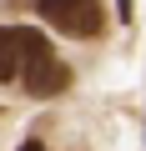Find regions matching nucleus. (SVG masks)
<instances>
[{
	"mask_svg": "<svg viewBox=\"0 0 146 151\" xmlns=\"http://www.w3.org/2000/svg\"><path fill=\"white\" fill-rule=\"evenodd\" d=\"M116 15H121V20H131V15H136V10H131V0H116Z\"/></svg>",
	"mask_w": 146,
	"mask_h": 151,
	"instance_id": "obj_4",
	"label": "nucleus"
},
{
	"mask_svg": "<svg viewBox=\"0 0 146 151\" xmlns=\"http://www.w3.org/2000/svg\"><path fill=\"white\" fill-rule=\"evenodd\" d=\"M35 10H40V20H50L60 35H76V40L101 35V25H106L101 0H35Z\"/></svg>",
	"mask_w": 146,
	"mask_h": 151,
	"instance_id": "obj_2",
	"label": "nucleus"
},
{
	"mask_svg": "<svg viewBox=\"0 0 146 151\" xmlns=\"http://www.w3.org/2000/svg\"><path fill=\"white\" fill-rule=\"evenodd\" d=\"M20 151H45V146H40V141H25V146H20Z\"/></svg>",
	"mask_w": 146,
	"mask_h": 151,
	"instance_id": "obj_5",
	"label": "nucleus"
},
{
	"mask_svg": "<svg viewBox=\"0 0 146 151\" xmlns=\"http://www.w3.org/2000/svg\"><path fill=\"white\" fill-rule=\"evenodd\" d=\"M20 76V25H0V86Z\"/></svg>",
	"mask_w": 146,
	"mask_h": 151,
	"instance_id": "obj_3",
	"label": "nucleus"
},
{
	"mask_svg": "<svg viewBox=\"0 0 146 151\" xmlns=\"http://www.w3.org/2000/svg\"><path fill=\"white\" fill-rule=\"evenodd\" d=\"M20 81L30 96H60L70 86V70L50 55L40 30H20Z\"/></svg>",
	"mask_w": 146,
	"mask_h": 151,
	"instance_id": "obj_1",
	"label": "nucleus"
}]
</instances>
